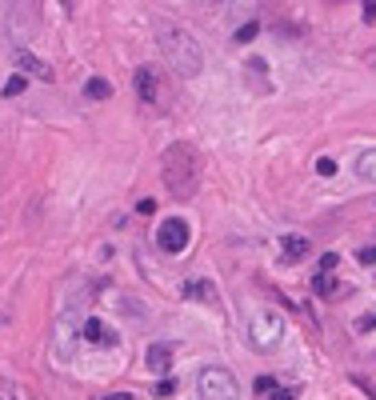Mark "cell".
Listing matches in <instances>:
<instances>
[{
  "instance_id": "1",
  "label": "cell",
  "mask_w": 376,
  "mask_h": 400,
  "mask_svg": "<svg viewBox=\"0 0 376 400\" xmlns=\"http://www.w3.org/2000/svg\"><path fill=\"white\" fill-rule=\"evenodd\" d=\"M156 45H161V56L168 60V69L176 72V76H200L204 72V52L196 45V36L188 32L185 24L168 21V16H156Z\"/></svg>"
},
{
  "instance_id": "24",
  "label": "cell",
  "mask_w": 376,
  "mask_h": 400,
  "mask_svg": "<svg viewBox=\"0 0 376 400\" xmlns=\"http://www.w3.org/2000/svg\"><path fill=\"white\" fill-rule=\"evenodd\" d=\"M156 397H172V380H161L156 384Z\"/></svg>"
},
{
  "instance_id": "15",
  "label": "cell",
  "mask_w": 376,
  "mask_h": 400,
  "mask_svg": "<svg viewBox=\"0 0 376 400\" xmlns=\"http://www.w3.org/2000/svg\"><path fill=\"white\" fill-rule=\"evenodd\" d=\"M24 89H28V76H12V80H8V84H4V96H8V100H12V96H21Z\"/></svg>"
},
{
  "instance_id": "20",
  "label": "cell",
  "mask_w": 376,
  "mask_h": 400,
  "mask_svg": "<svg viewBox=\"0 0 376 400\" xmlns=\"http://www.w3.org/2000/svg\"><path fill=\"white\" fill-rule=\"evenodd\" d=\"M272 388H277V380H272V377H260L257 380V392H272Z\"/></svg>"
},
{
  "instance_id": "19",
  "label": "cell",
  "mask_w": 376,
  "mask_h": 400,
  "mask_svg": "<svg viewBox=\"0 0 376 400\" xmlns=\"http://www.w3.org/2000/svg\"><path fill=\"white\" fill-rule=\"evenodd\" d=\"M356 257H360V264H376V248H373V244H368V248H360Z\"/></svg>"
},
{
  "instance_id": "18",
  "label": "cell",
  "mask_w": 376,
  "mask_h": 400,
  "mask_svg": "<svg viewBox=\"0 0 376 400\" xmlns=\"http://www.w3.org/2000/svg\"><path fill=\"white\" fill-rule=\"evenodd\" d=\"M336 252H325V257H320V277H332V268H336Z\"/></svg>"
},
{
  "instance_id": "5",
  "label": "cell",
  "mask_w": 376,
  "mask_h": 400,
  "mask_svg": "<svg viewBox=\"0 0 376 400\" xmlns=\"http://www.w3.org/2000/svg\"><path fill=\"white\" fill-rule=\"evenodd\" d=\"M188 236H192V228H188L185 216H168V220H161V228H156V244L165 252H185Z\"/></svg>"
},
{
  "instance_id": "6",
  "label": "cell",
  "mask_w": 376,
  "mask_h": 400,
  "mask_svg": "<svg viewBox=\"0 0 376 400\" xmlns=\"http://www.w3.org/2000/svg\"><path fill=\"white\" fill-rule=\"evenodd\" d=\"M132 80H137V93H141L144 104H156V100L165 96V93H161V72L152 69V64H141Z\"/></svg>"
},
{
  "instance_id": "11",
  "label": "cell",
  "mask_w": 376,
  "mask_h": 400,
  "mask_svg": "<svg viewBox=\"0 0 376 400\" xmlns=\"http://www.w3.org/2000/svg\"><path fill=\"white\" fill-rule=\"evenodd\" d=\"M168 344H152V349H148V356H144V360H148V368H152V373H161V377H165L168 368H172V364H168Z\"/></svg>"
},
{
  "instance_id": "8",
  "label": "cell",
  "mask_w": 376,
  "mask_h": 400,
  "mask_svg": "<svg viewBox=\"0 0 376 400\" xmlns=\"http://www.w3.org/2000/svg\"><path fill=\"white\" fill-rule=\"evenodd\" d=\"M308 236H284V244H281V260L284 264H296V260H305L308 257Z\"/></svg>"
},
{
  "instance_id": "12",
  "label": "cell",
  "mask_w": 376,
  "mask_h": 400,
  "mask_svg": "<svg viewBox=\"0 0 376 400\" xmlns=\"http://www.w3.org/2000/svg\"><path fill=\"white\" fill-rule=\"evenodd\" d=\"M356 176L368 180V185H376V148H368V152L356 156Z\"/></svg>"
},
{
  "instance_id": "23",
  "label": "cell",
  "mask_w": 376,
  "mask_h": 400,
  "mask_svg": "<svg viewBox=\"0 0 376 400\" xmlns=\"http://www.w3.org/2000/svg\"><path fill=\"white\" fill-rule=\"evenodd\" d=\"M356 329H360V332H368V329H376V316H360V320H356Z\"/></svg>"
},
{
  "instance_id": "26",
  "label": "cell",
  "mask_w": 376,
  "mask_h": 400,
  "mask_svg": "<svg viewBox=\"0 0 376 400\" xmlns=\"http://www.w3.org/2000/svg\"><path fill=\"white\" fill-rule=\"evenodd\" d=\"M0 400H16V388H8V384H4V388H0Z\"/></svg>"
},
{
  "instance_id": "25",
  "label": "cell",
  "mask_w": 376,
  "mask_h": 400,
  "mask_svg": "<svg viewBox=\"0 0 376 400\" xmlns=\"http://www.w3.org/2000/svg\"><path fill=\"white\" fill-rule=\"evenodd\" d=\"M272 400H296V397H292L288 388H272Z\"/></svg>"
},
{
  "instance_id": "2",
  "label": "cell",
  "mask_w": 376,
  "mask_h": 400,
  "mask_svg": "<svg viewBox=\"0 0 376 400\" xmlns=\"http://www.w3.org/2000/svg\"><path fill=\"white\" fill-rule=\"evenodd\" d=\"M161 176L176 200H192L200 189V152L188 141H172L161 156Z\"/></svg>"
},
{
  "instance_id": "4",
  "label": "cell",
  "mask_w": 376,
  "mask_h": 400,
  "mask_svg": "<svg viewBox=\"0 0 376 400\" xmlns=\"http://www.w3.org/2000/svg\"><path fill=\"white\" fill-rule=\"evenodd\" d=\"M284 340V316L281 312H252V320H248V344L257 349V353H272L277 344Z\"/></svg>"
},
{
  "instance_id": "17",
  "label": "cell",
  "mask_w": 376,
  "mask_h": 400,
  "mask_svg": "<svg viewBox=\"0 0 376 400\" xmlns=\"http://www.w3.org/2000/svg\"><path fill=\"white\" fill-rule=\"evenodd\" d=\"M316 172H320L325 180H329V176H336V161H329V156H320V161H316Z\"/></svg>"
},
{
  "instance_id": "27",
  "label": "cell",
  "mask_w": 376,
  "mask_h": 400,
  "mask_svg": "<svg viewBox=\"0 0 376 400\" xmlns=\"http://www.w3.org/2000/svg\"><path fill=\"white\" fill-rule=\"evenodd\" d=\"M104 400H132V397H128V392H108Z\"/></svg>"
},
{
  "instance_id": "13",
  "label": "cell",
  "mask_w": 376,
  "mask_h": 400,
  "mask_svg": "<svg viewBox=\"0 0 376 400\" xmlns=\"http://www.w3.org/2000/svg\"><path fill=\"white\" fill-rule=\"evenodd\" d=\"M84 96H89V100H108V96H113V84H108L104 76H93V80L84 84Z\"/></svg>"
},
{
  "instance_id": "22",
  "label": "cell",
  "mask_w": 376,
  "mask_h": 400,
  "mask_svg": "<svg viewBox=\"0 0 376 400\" xmlns=\"http://www.w3.org/2000/svg\"><path fill=\"white\" fill-rule=\"evenodd\" d=\"M364 24H376V0H368V4H364Z\"/></svg>"
},
{
  "instance_id": "7",
  "label": "cell",
  "mask_w": 376,
  "mask_h": 400,
  "mask_svg": "<svg viewBox=\"0 0 376 400\" xmlns=\"http://www.w3.org/2000/svg\"><path fill=\"white\" fill-rule=\"evenodd\" d=\"M16 64H21V72H32L36 80H56L52 64H48V60H40L36 52H28V48H16Z\"/></svg>"
},
{
  "instance_id": "10",
  "label": "cell",
  "mask_w": 376,
  "mask_h": 400,
  "mask_svg": "<svg viewBox=\"0 0 376 400\" xmlns=\"http://www.w3.org/2000/svg\"><path fill=\"white\" fill-rule=\"evenodd\" d=\"M185 296H188V301H200V305H216V301H220L212 281H188L185 284Z\"/></svg>"
},
{
  "instance_id": "14",
  "label": "cell",
  "mask_w": 376,
  "mask_h": 400,
  "mask_svg": "<svg viewBox=\"0 0 376 400\" xmlns=\"http://www.w3.org/2000/svg\"><path fill=\"white\" fill-rule=\"evenodd\" d=\"M257 32H260V24H257V21L240 24V28H236V32H233V45H248V40H252Z\"/></svg>"
},
{
  "instance_id": "16",
  "label": "cell",
  "mask_w": 376,
  "mask_h": 400,
  "mask_svg": "<svg viewBox=\"0 0 376 400\" xmlns=\"http://www.w3.org/2000/svg\"><path fill=\"white\" fill-rule=\"evenodd\" d=\"M312 288H316L320 296H332V292H336V281H332V277H320V272H316V281H312Z\"/></svg>"
},
{
  "instance_id": "21",
  "label": "cell",
  "mask_w": 376,
  "mask_h": 400,
  "mask_svg": "<svg viewBox=\"0 0 376 400\" xmlns=\"http://www.w3.org/2000/svg\"><path fill=\"white\" fill-rule=\"evenodd\" d=\"M137 212H141V216H152V212H156V200H141V204H137Z\"/></svg>"
},
{
  "instance_id": "9",
  "label": "cell",
  "mask_w": 376,
  "mask_h": 400,
  "mask_svg": "<svg viewBox=\"0 0 376 400\" xmlns=\"http://www.w3.org/2000/svg\"><path fill=\"white\" fill-rule=\"evenodd\" d=\"M80 336H84L89 344H117L113 329H108V325H100L96 316H89V320H84V332H80Z\"/></svg>"
},
{
  "instance_id": "3",
  "label": "cell",
  "mask_w": 376,
  "mask_h": 400,
  "mask_svg": "<svg viewBox=\"0 0 376 400\" xmlns=\"http://www.w3.org/2000/svg\"><path fill=\"white\" fill-rule=\"evenodd\" d=\"M196 397L200 400H240V384L228 368L220 364H204L196 377Z\"/></svg>"
}]
</instances>
